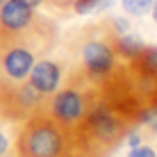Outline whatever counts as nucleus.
<instances>
[{
    "mask_svg": "<svg viewBox=\"0 0 157 157\" xmlns=\"http://www.w3.org/2000/svg\"><path fill=\"white\" fill-rule=\"evenodd\" d=\"M71 5H73V0H46L43 7H50V9L62 12V14H71Z\"/></svg>",
    "mask_w": 157,
    "mask_h": 157,
    "instance_id": "12",
    "label": "nucleus"
},
{
    "mask_svg": "<svg viewBox=\"0 0 157 157\" xmlns=\"http://www.w3.org/2000/svg\"><path fill=\"white\" fill-rule=\"evenodd\" d=\"M39 59L34 50L18 41H0V84L25 82Z\"/></svg>",
    "mask_w": 157,
    "mask_h": 157,
    "instance_id": "7",
    "label": "nucleus"
},
{
    "mask_svg": "<svg viewBox=\"0 0 157 157\" xmlns=\"http://www.w3.org/2000/svg\"><path fill=\"white\" fill-rule=\"evenodd\" d=\"M155 0H121V7L125 16L130 18H141V16L150 14V7H153Z\"/></svg>",
    "mask_w": 157,
    "mask_h": 157,
    "instance_id": "11",
    "label": "nucleus"
},
{
    "mask_svg": "<svg viewBox=\"0 0 157 157\" xmlns=\"http://www.w3.org/2000/svg\"><path fill=\"white\" fill-rule=\"evenodd\" d=\"M66 157H102V155L94 153L91 148H86V146H82V144L78 141V139H75V148H73V150H71V153H68Z\"/></svg>",
    "mask_w": 157,
    "mask_h": 157,
    "instance_id": "13",
    "label": "nucleus"
},
{
    "mask_svg": "<svg viewBox=\"0 0 157 157\" xmlns=\"http://www.w3.org/2000/svg\"><path fill=\"white\" fill-rule=\"evenodd\" d=\"M109 157H112V155H109Z\"/></svg>",
    "mask_w": 157,
    "mask_h": 157,
    "instance_id": "19",
    "label": "nucleus"
},
{
    "mask_svg": "<svg viewBox=\"0 0 157 157\" xmlns=\"http://www.w3.org/2000/svg\"><path fill=\"white\" fill-rule=\"evenodd\" d=\"M114 5V0H73L71 5V14L75 16H89V14H98L105 12Z\"/></svg>",
    "mask_w": 157,
    "mask_h": 157,
    "instance_id": "10",
    "label": "nucleus"
},
{
    "mask_svg": "<svg viewBox=\"0 0 157 157\" xmlns=\"http://www.w3.org/2000/svg\"><path fill=\"white\" fill-rule=\"evenodd\" d=\"M9 150H12V141H9V137L2 132V128H0V157L7 155Z\"/></svg>",
    "mask_w": 157,
    "mask_h": 157,
    "instance_id": "15",
    "label": "nucleus"
},
{
    "mask_svg": "<svg viewBox=\"0 0 157 157\" xmlns=\"http://www.w3.org/2000/svg\"><path fill=\"white\" fill-rule=\"evenodd\" d=\"M150 18H153V23L157 25V0L153 2V7H150Z\"/></svg>",
    "mask_w": 157,
    "mask_h": 157,
    "instance_id": "17",
    "label": "nucleus"
},
{
    "mask_svg": "<svg viewBox=\"0 0 157 157\" xmlns=\"http://www.w3.org/2000/svg\"><path fill=\"white\" fill-rule=\"evenodd\" d=\"M112 43H114V50H116V55L123 64L132 62L146 48V41L134 30H128V32H123V34H112Z\"/></svg>",
    "mask_w": 157,
    "mask_h": 157,
    "instance_id": "9",
    "label": "nucleus"
},
{
    "mask_svg": "<svg viewBox=\"0 0 157 157\" xmlns=\"http://www.w3.org/2000/svg\"><path fill=\"white\" fill-rule=\"evenodd\" d=\"M66 46L73 59L68 71L78 73L82 80L94 84L98 94L118 82L125 73V64L116 55L114 43H112V32L105 21L71 32Z\"/></svg>",
    "mask_w": 157,
    "mask_h": 157,
    "instance_id": "1",
    "label": "nucleus"
},
{
    "mask_svg": "<svg viewBox=\"0 0 157 157\" xmlns=\"http://www.w3.org/2000/svg\"><path fill=\"white\" fill-rule=\"evenodd\" d=\"M68 73V64L59 62V59H50V57H39L32 66V71L28 75V84L34 91H39L43 98L52 96L59 86L64 84Z\"/></svg>",
    "mask_w": 157,
    "mask_h": 157,
    "instance_id": "8",
    "label": "nucleus"
},
{
    "mask_svg": "<svg viewBox=\"0 0 157 157\" xmlns=\"http://www.w3.org/2000/svg\"><path fill=\"white\" fill-rule=\"evenodd\" d=\"M0 41H18L46 57L57 43V23L23 0H0Z\"/></svg>",
    "mask_w": 157,
    "mask_h": 157,
    "instance_id": "2",
    "label": "nucleus"
},
{
    "mask_svg": "<svg viewBox=\"0 0 157 157\" xmlns=\"http://www.w3.org/2000/svg\"><path fill=\"white\" fill-rule=\"evenodd\" d=\"M75 148V132L43 109L18 123L12 150L16 157H66Z\"/></svg>",
    "mask_w": 157,
    "mask_h": 157,
    "instance_id": "3",
    "label": "nucleus"
},
{
    "mask_svg": "<svg viewBox=\"0 0 157 157\" xmlns=\"http://www.w3.org/2000/svg\"><path fill=\"white\" fill-rule=\"evenodd\" d=\"M128 84L139 107V132L157 134V46H148L125 64Z\"/></svg>",
    "mask_w": 157,
    "mask_h": 157,
    "instance_id": "4",
    "label": "nucleus"
},
{
    "mask_svg": "<svg viewBox=\"0 0 157 157\" xmlns=\"http://www.w3.org/2000/svg\"><path fill=\"white\" fill-rule=\"evenodd\" d=\"M96 98H98V89L82 80L78 73L68 71L64 84L52 96H48L41 109L50 114L55 121H59L64 128L75 132L78 125L84 121L86 112L91 109V105L96 102Z\"/></svg>",
    "mask_w": 157,
    "mask_h": 157,
    "instance_id": "5",
    "label": "nucleus"
},
{
    "mask_svg": "<svg viewBox=\"0 0 157 157\" xmlns=\"http://www.w3.org/2000/svg\"><path fill=\"white\" fill-rule=\"evenodd\" d=\"M128 157H157V153L150 146H144V144H139V146H134L132 150L128 153Z\"/></svg>",
    "mask_w": 157,
    "mask_h": 157,
    "instance_id": "14",
    "label": "nucleus"
},
{
    "mask_svg": "<svg viewBox=\"0 0 157 157\" xmlns=\"http://www.w3.org/2000/svg\"><path fill=\"white\" fill-rule=\"evenodd\" d=\"M2 157H16V155H14V150H9V153H7V155H2Z\"/></svg>",
    "mask_w": 157,
    "mask_h": 157,
    "instance_id": "18",
    "label": "nucleus"
},
{
    "mask_svg": "<svg viewBox=\"0 0 157 157\" xmlns=\"http://www.w3.org/2000/svg\"><path fill=\"white\" fill-rule=\"evenodd\" d=\"M25 5H30V7H34V9H39V7H43V2L46 0H23Z\"/></svg>",
    "mask_w": 157,
    "mask_h": 157,
    "instance_id": "16",
    "label": "nucleus"
},
{
    "mask_svg": "<svg viewBox=\"0 0 157 157\" xmlns=\"http://www.w3.org/2000/svg\"><path fill=\"white\" fill-rule=\"evenodd\" d=\"M46 98L25 82L18 84H0V121L9 125H18L25 118L43 107Z\"/></svg>",
    "mask_w": 157,
    "mask_h": 157,
    "instance_id": "6",
    "label": "nucleus"
}]
</instances>
